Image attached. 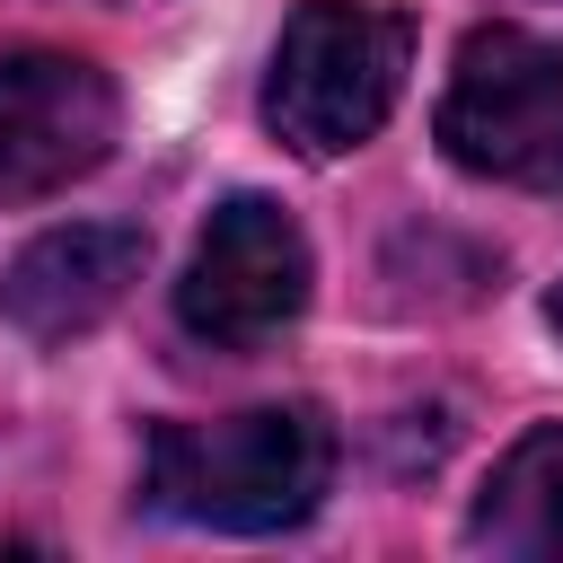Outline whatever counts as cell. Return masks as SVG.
I'll use <instances>...</instances> for the list:
<instances>
[{
  "label": "cell",
  "instance_id": "1",
  "mask_svg": "<svg viewBox=\"0 0 563 563\" xmlns=\"http://www.w3.org/2000/svg\"><path fill=\"white\" fill-rule=\"evenodd\" d=\"M334 484V422L317 405H246L220 422H158L141 449V501L185 528L273 537Z\"/></svg>",
  "mask_w": 563,
  "mask_h": 563
},
{
  "label": "cell",
  "instance_id": "2",
  "mask_svg": "<svg viewBox=\"0 0 563 563\" xmlns=\"http://www.w3.org/2000/svg\"><path fill=\"white\" fill-rule=\"evenodd\" d=\"M405 70H413V26L396 9L299 0L264 70V132L299 158H343L396 114Z\"/></svg>",
  "mask_w": 563,
  "mask_h": 563
},
{
  "label": "cell",
  "instance_id": "3",
  "mask_svg": "<svg viewBox=\"0 0 563 563\" xmlns=\"http://www.w3.org/2000/svg\"><path fill=\"white\" fill-rule=\"evenodd\" d=\"M431 132L466 176L563 202V44H545L537 26H510V18L475 26L449 62Z\"/></svg>",
  "mask_w": 563,
  "mask_h": 563
},
{
  "label": "cell",
  "instance_id": "4",
  "mask_svg": "<svg viewBox=\"0 0 563 563\" xmlns=\"http://www.w3.org/2000/svg\"><path fill=\"white\" fill-rule=\"evenodd\" d=\"M308 282H317V264H308L299 220H290L273 194H229V202L202 220L194 255H185L176 325H185L194 343H211V352H255V343H273L282 325H299Z\"/></svg>",
  "mask_w": 563,
  "mask_h": 563
},
{
  "label": "cell",
  "instance_id": "5",
  "mask_svg": "<svg viewBox=\"0 0 563 563\" xmlns=\"http://www.w3.org/2000/svg\"><path fill=\"white\" fill-rule=\"evenodd\" d=\"M114 123H123L114 79L88 53H53V44L0 53V211L44 202L88 167H106Z\"/></svg>",
  "mask_w": 563,
  "mask_h": 563
},
{
  "label": "cell",
  "instance_id": "6",
  "mask_svg": "<svg viewBox=\"0 0 563 563\" xmlns=\"http://www.w3.org/2000/svg\"><path fill=\"white\" fill-rule=\"evenodd\" d=\"M150 264V238L132 220H70V229H44L9 255L0 273V317L35 343H70L88 325H106L123 308V290L141 282Z\"/></svg>",
  "mask_w": 563,
  "mask_h": 563
},
{
  "label": "cell",
  "instance_id": "7",
  "mask_svg": "<svg viewBox=\"0 0 563 563\" xmlns=\"http://www.w3.org/2000/svg\"><path fill=\"white\" fill-rule=\"evenodd\" d=\"M466 537L519 563H563V422H537L528 440L501 449V466L475 493Z\"/></svg>",
  "mask_w": 563,
  "mask_h": 563
},
{
  "label": "cell",
  "instance_id": "8",
  "mask_svg": "<svg viewBox=\"0 0 563 563\" xmlns=\"http://www.w3.org/2000/svg\"><path fill=\"white\" fill-rule=\"evenodd\" d=\"M545 325H554V334H563V282H554V290H545Z\"/></svg>",
  "mask_w": 563,
  "mask_h": 563
}]
</instances>
